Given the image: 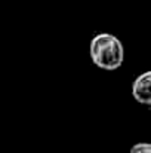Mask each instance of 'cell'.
<instances>
[{"label": "cell", "mask_w": 151, "mask_h": 153, "mask_svg": "<svg viewBox=\"0 0 151 153\" xmlns=\"http://www.w3.org/2000/svg\"><path fill=\"white\" fill-rule=\"evenodd\" d=\"M92 62L105 71H114L124 61V48L119 37L111 33H98L89 43Z\"/></svg>", "instance_id": "1"}, {"label": "cell", "mask_w": 151, "mask_h": 153, "mask_svg": "<svg viewBox=\"0 0 151 153\" xmlns=\"http://www.w3.org/2000/svg\"><path fill=\"white\" fill-rule=\"evenodd\" d=\"M132 95L135 101L142 105L151 104V73L144 71L132 83Z\"/></svg>", "instance_id": "2"}, {"label": "cell", "mask_w": 151, "mask_h": 153, "mask_svg": "<svg viewBox=\"0 0 151 153\" xmlns=\"http://www.w3.org/2000/svg\"><path fill=\"white\" fill-rule=\"evenodd\" d=\"M130 153H151V144H148V143H136L130 147Z\"/></svg>", "instance_id": "3"}]
</instances>
